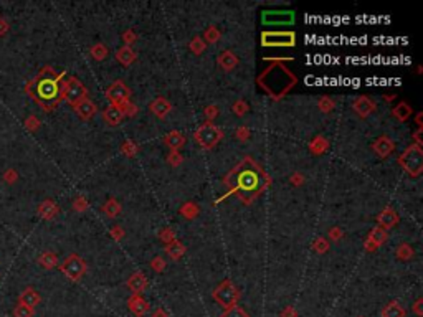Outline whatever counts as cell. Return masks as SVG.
Instances as JSON below:
<instances>
[{
	"mask_svg": "<svg viewBox=\"0 0 423 317\" xmlns=\"http://www.w3.org/2000/svg\"><path fill=\"white\" fill-rule=\"evenodd\" d=\"M269 178L251 157H245L225 177V185L241 202L250 203L268 187Z\"/></svg>",
	"mask_w": 423,
	"mask_h": 317,
	"instance_id": "6da1fadb",
	"label": "cell"
},
{
	"mask_svg": "<svg viewBox=\"0 0 423 317\" xmlns=\"http://www.w3.org/2000/svg\"><path fill=\"white\" fill-rule=\"evenodd\" d=\"M63 78L65 73H58L46 65L25 84L26 96L32 98L43 111L50 112L63 101Z\"/></svg>",
	"mask_w": 423,
	"mask_h": 317,
	"instance_id": "7a4b0ae2",
	"label": "cell"
},
{
	"mask_svg": "<svg viewBox=\"0 0 423 317\" xmlns=\"http://www.w3.org/2000/svg\"><path fill=\"white\" fill-rule=\"evenodd\" d=\"M297 83V78L281 61H275L258 76V84L273 99L283 98Z\"/></svg>",
	"mask_w": 423,
	"mask_h": 317,
	"instance_id": "3957f363",
	"label": "cell"
},
{
	"mask_svg": "<svg viewBox=\"0 0 423 317\" xmlns=\"http://www.w3.org/2000/svg\"><path fill=\"white\" fill-rule=\"evenodd\" d=\"M400 167L407 172L408 175L418 177L423 172V150L418 144H413L407 147L399 157Z\"/></svg>",
	"mask_w": 423,
	"mask_h": 317,
	"instance_id": "277c9868",
	"label": "cell"
},
{
	"mask_svg": "<svg viewBox=\"0 0 423 317\" xmlns=\"http://www.w3.org/2000/svg\"><path fill=\"white\" fill-rule=\"evenodd\" d=\"M212 296H214V299L218 306H222L223 309H230V307L236 306L241 294L233 282L230 279H225L214 289V294Z\"/></svg>",
	"mask_w": 423,
	"mask_h": 317,
	"instance_id": "5b68a950",
	"label": "cell"
},
{
	"mask_svg": "<svg viewBox=\"0 0 423 317\" xmlns=\"http://www.w3.org/2000/svg\"><path fill=\"white\" fill-rule=\"evenodd\" d=\"M58 266H59V271H62L70 281H79L84 276L86 269H88L86 261L78 255H70L62 264H58Z\"/></svg>",
	"mask_w": 423,
	"mask_h": 317,
	"instance_id": "8992f818",
	"label": "cell"
},
{
	"mask_svg": "<svg viewBox=\"0 0 423 317\" xmlns=\"http://www.w3.org/2000/svg\"><path fill=\"white\" fill-rule=\"evenodd\" d=\"M194 137H195V141L200 144L203 149H212V147H215L218 142H220V139L223 137V134H222V131L218 129L215 124L205 122V124H202L200 128L197 129Z\"/></svg>",
	"mask_w": 423,
	"mask_h": 317,
	"instance_id": "52a82bcc",
	"label": "cell"
},
{
	"mask_svg": "<svg viewBox=\"0 0 423 317\" xmlns=\"http://www.w3.org/2000/svg\"><path fill=\"white\" fill-rule=\"evenodd\" d=\"M88 91H86L84 84L79 81L76 76H71L68 79H65L63 84V99H66L71 106L78 104L81 99L88 98Z\"/></svg>",
	"mask_w": 423,
	"mask_h": 317,
	"instance_id": "ba28073f",
	"label": "cell"
},
{
	"mask_svg": "<svg viewBox=\"0 0 423 317\" xmlns=\"http://www.w3.org/2000/svg\"><path fill=\"white\" fill-rule=\"evenodd\" d=\"M261 45L263 46H294L296 35L294 31H263L261 33Z\"/></svg>",
	"mask_w": 423,
	"mask_h": 317,
	"instance_id": "9c48e42d",
	"label": "cell"
},
{
	"mask_svg": "<svg viewBox=\"0 0 423 317\" xmlns=\"http://www.w3.org/2000/svg\"><path fill=\"white\" fill-rule=\"evenodd\" d=\"M129 96H131V91L123 81H114L108 88V91H106V98L109 99L112 106H121L124 103H128Z\"/></svg>",
	"mask_w": 423,
	"mask_h": 317,
	"instance_id": "30bf717a",
	"label": "cell"
},
{
	"mask_svg": "<svg viewBox=\"0 0 423 317\" xmlns=\"http://www.w3.org/2000/svg\"><path fill=\"white\" fill-rule=\"evenodd\" d=\"M263 23L264 25H291L294 22V13L293 12H288V10H268V12H263Z\"/></svg>",
	"mask_w": 423,
	"mask_h": 317,
	"instance_id": "8fae6325",
	"label": "cell"
},
{
	"mask_svg": "<svg viewBox=\"0 0 423 317\" xmlns=\"http://www.w3.org/2000/svg\"><path fill=\"white\" fill-rule=\"evenodd\" d=\"M372 149H374V152L380 158H385V157H388L394 152L395 144H394V141L388 136H380V137H377L375 141L372 142Z\"/></svg>",
	"mask_w": 423,
	"mask_h": 317,
	"instance_id": "7c38bea8",
	"label": "cell"
},
{
	"mask_svg": "<svg viewBox=\"0 0 423 317\" xmlns=\"http://www.w3.org/2000/svg\"><path fill=\"white\" fill-rule=\"evenodd\" d=\"M128 307H129L131 312L134 315H137V317H142L150 310L149 302L145 301L141 294H132L129 297V301H128Z\"/></svg>",
	"mask_w": 423,
	"mask_h": 317,
	"instance_id": "4fadbf2b",
	"label": "cell"
},
{
	"mask_svg": "<svg viewBox=\"0 0 423 317\" xmlns=\"http://www.w3.org/2000/svg\"><path fill=\"white\" fill-rule=\"evenodd\" d=\"M73 109H75V112H76V114H78L79 117L83 119V121H89V119H91L93 116H95L96 111H98L96 104L93 103L89 98L81 99V101H79L78 104L73 106Z\"/></svg>",
	"mask_w": 423,
	"mask_h": 317,
	"instance_id": "5bb4252c",
	"label": "cell"
},
{
	"mask_svg": "<svg viewBox=\"0 0 423 317\" xmlns=\"http://www.w3.org/2000/svg\"><path fill=\"white\" fill-rule=\"evenodd\" d=\"M387 240V231L380 228V227H375L372 231H370V235L366 241V249L367 251H375L377 248H380L383 243Z\"/></svg>",
	"mask_w": 423,
	"mask_h": 317,
	"instance_id": "9a60e30c",
	"label": "cell"
},
{
	"mask_svg": "<svg viewBox=\"0 0 423 317\" xmlns=\"http://www.w3.org/2000/svg\"><path fill=\"white\" fill-rule=\"evenodd\" d=\"M377 221H379L380 228H383V230L387 231L390 228H394L395 225L399 223V215H397V211L394 208L387 207V208H383L380 211V215H379V218H377Z\"/></svg>",
	"mask_w": 423,
	"mask_h": 317,
	"instance_id": "2e32d148",
	"label": "cell"
},
{
	"mask_svg": "<svg viewBox=\"0 0 423 317\" xmlns=\"http://www.w3.org/2000/svg\"><path fill=\"white\" fill-rule=\"evenodd\" d=\"M354 111L360 117H367L370 112L375 111V103L372 101V99H369L367 96H360L354 101Z\"/></svg>",
	"mask_w": 423,
	"mask_h": 317,
	"instance_id": "e0dca14e",
	"label": "cell"
},
{
	"mask_svg": "<svg viewBox=\"0 0 423 317\" xmlns=\"http://www.w3.org/2000/svg\"><path fill=\"white\" fill-rule=\"evenodd\" d=\"M40 301H42V297H40V294L33 288H25L18 296V302L23 304V306H28L32 309H35L40 304Z\"/></svg>",
	"mask_w": 423,
	"mask_h": 317,
	"instance_id": "ac0fdd59",
	"label": "cell"
},
{
	"mask_svg": "<svg viewBox=\"0 0 423 317\" xmlns=\"http://www.w3.org/2000/svg\"><path fill=\"white\" fill-rule=\"evenodd\" d=\"M37 211L43 220H53V218L58 215L59 208H58V205L55 202L50 200V198H46V200H43L42 203L38 205Z\"/></svg>",
	"mask_w": 423,
	"mask_h": 317,
	"instance_id": "d6986e66",
	"label": "cell"
},
{
	"mask_svg": "<svg viewBox=\"0 0 423 317\" xmlns=\"http://www.w3.org/2000/svg\"><path fill=\"white\" fill-rule=\"evenodd\" d=\"M103 119H104V122L106 124H109V125H117L119 122L124 119V114H123V111L119 106H108L104 111H103Z\"/></svg>",
	"mask_w": 423,
	"mask_h": 317,
	"instance_id": "ffe728a7",
	"label": "cell"
},
{
	"mask_svg": "<svg viewBox=\"0 0 423 317\" xmlns=\"http://www.w3.org/2000/svg\"><path fill=\"white\" fill-rule=\"evenodd\" d=\"M128 288L132 294H141L147 288V279L142 273H134L128 279Z\"/></svg>",
	"mask_w": 423,
	"mask_h": 317,
	"instance_id": "44dd1931",
	"label": "cell"
},
{
	"mask_svg": "<svg viewBox=\"0 0 423 317\" xmlns=\"http://www.w3.org/2000/svg\"><path fill=\"white\" fill-rule=\"evenodd\" d=\"M150 111L154 112L157 117H165L172 111V104L165 98H156L150 103Z\"/></svg>",
	"mask_w": 423,
	"mask_h": 317,
	"instance_id": "7402d4cb",
	"label": "cell"
},
{
	"mask_svg": "<svg viewBox=\"0 0 423 317\" xmlns=\"http://www.w3.org/2000/svg\"><path fill=\"white\" fill-rule=\"evenodd\" d=\"M164 142H165V145H169L170 150L177 152L178 149H182L185 145V136L178 131H172L164 137Z\"/></svg>",
	"mask_w": 423,
	"mask_h": 317,
	"instance_id": "603a6c76",
	"label": "cell"
},
{
	"mask_svg": "<svg viewBox=\"0 0 423 317\" xmlns=\"http://www.w3.org/2000/svg\"><path fill=\"white\" fill-rule=\"evenodd\" d=\"M218 65H220L225 71H231L238 66V58L233 51H222L220 55H218Z\"/></svg>",
	"mask_w": 423,
	"mask_h": 317,
	"instance_id": "cb8c5ba5",
	"label": "cell"
},
{
	"mask_svg": "<svg viewBox=\"0 0 423 317\" xmlns=\"http://www.w3.org/2000/svg\"><path fill=\"white\" fill-rule=\"evenodd\" d=\"M116 59L123 66H129V65H132L136 61V53H134V50L131 48V46L126 45V46H123V48H119L116 51Z\"/></svg>",
	"mask_w": 423,
	"mask_h": 317,
	"instance_id": "d4e9b609",
	"label": "cell"
},
{
	"mask_svg": "<svg viewBox=\"0 0 423 317\" xmlns=\"http://www.w3.org/2000/svg\"><path fill=\"white\" fill-rule=\"evenodd\" d=\"M37 263L42 266L43 269H53L58 266V256L53 253V251H45L38 256Z\"/></svg>",
	"mask_w": 423,
	"mask_h": 317,
	"instance_id": "484cf974",
	"label": "cell"
},
{
	"mask_svg": "<svg viewBox=\"0 0 423 317\" xmlns=\"http://www.w3.org/2000/svg\"><path fill=\"white\" fill-rule=\"evenodd\" d=\"M382 317H405V309H403L397 301H392L383 307Z\"/></svg>",
	"mask_w": 423,
	"mask_h": 317,
	"instance_id": "4316f807",
	"label": "cell"
},
{
	"mask_svg": "<svg viewBox=\"0 0 423 317\" xmlns=\"http://www.w3.org/2000/svg\"><path fill=\"white\" fill-rule=\"evenodd\" d=\"M392 114L395 116V119H399V121L405 122L407 119H410V116H412V108H410L407 103H399L394 108Z\"/></svg>",
	"mask_w": 423,
	"mask_h": 317,
	"instance_id": "83f0119b",
	"label": "cell"
},
{
	"mask_svg": "<svg viewBox=\"0 0 423 317\" xmlns=\"http://www.w3.org/2000/svg\"><path fill=\"white\" fill-rule=\"evenodd\" d=\"M165 251H167V255L172 258V260H180V258L184 256V253H185V246L182 243H178L177 240H174V241H170L167 244Z\"/></svg>",
	"mask_w": 423,
	"mask_h": 317,
	"instance_id": "f1b7e54d",
	"label": "cell"
},
{
	"mask_svg": "<svg viewBox=\"0 0 423 317\" xmlns=\"http://www.w3.org/2000/svg\"><path fill=\"white\" fill-rule=\"evenodd\" d=\"M103 211L109 218H114V216H117L119 213H121V205H119L114 198H109V200L103 205Z\"/></svg>",
	"mask_w": 423,
	"mask_h": 317,
	"instance_id": "f546056e",
	"label": "cell"
},
{
	"mask_svg": "<svg viewBox=\"0 0 423 317\" xmlns=\"http://www.w3.org/2000/svg\"><path fill=\"white\" fill-rule=\"evenodd\" d=\"M395 255H397L399 260L407 261V260H410V258L413 256V248L410 246V244H407V243H402L400 246L395 249Z\"/></svg>",
	"mask_w": 423,
	"mask_h": 317,
	"instance_id": "4dcf8cb0",
	"label": "cell"
},
{
	"mask_svg": "<svg viewBox=\"0 0 423 317\" xmlns=\"http://www.w3.org/2000/svg\"><path fill=\"white\" fill-rule=\"evenodd\" d=\"M33 315H35V309L23 306L20 302L13 307V317H33Z\"/></svg>",
	"mask_w": 423,
	"mask_h": 317,
	"instance_id": "1f68e13d",
	"label": "cell"
},
{
	"mask_svg": "<svg viewBox=\"0 0 423 317\" xmlns=\"http://www.w3.org/2000/svg\"><path fill=\"white\" fill-rule=\"evenodd\" d=\"M91 56L95 59H98V61H101V59H104L106 56H108V48H106L103 43H98L91 48Z\"/></svg>",
	"mask_w": 423,
	"mask_h": 317,
	"instance_id": "d6a6232c",
	"label": "cell"
},
{
	"mask_svg": "<svg viewBox=\"0 0 423 317\" xmlns=\"http://www.w3.org/2000/svg\"><path fill=\"white\" fill-rule=\"evenodd\" d=\"M23 125H25V129L28 131V132H37L40 129V125H42V122H40V119L37 116L32 114V116H28V117L25 119Z\"/></svg>",
	"mask_w": 423,
	"mask_h": 317,
	"instance_id": "836d02e7",
	"label": "cell"
},
{
	"mask_svg": "<svg viewBox=\"0 0 423 317\" xmlns=\"http://www.w3.org/2000/svg\"><path fill=\"white\" fill-rule=\"evenodd\" d=\"M220 317H250V315L245 312V309H241L240 306H233L230 309H225V312Z\"/></svg>",
	"mask_w": 423,
	"mask_h": 317,
	"instance_id": "e575fe53",
	"label": "cell"
},
{
	"mask_svg": "<svg viewBox=\"0 0 423 317\" xmlns=\"http://www.w3.org/2000/svg\"><path fill=\"white\" fill-rule=\"evenodd\" d=\"M326 147H327V141H324L322 137H317L311 142V150H313L314 154H321V152L326 150Z\"/></svg>",
	"mask_w": 423,
	"mask_h": 317,
	"instance_id": "d590c367",
	"label": "cell"
},
{
	"mask_svg": "<svg viewBox=\"0 0 423 317\" xmlns=\"http://www.w3.org/2000/svg\"><path fill=\"white\" fill-rule=\"evenodd\" d=\"M2 178H4V182H7L9 185H13V183H15V182L18 180V172H17L15 169H7V170L4 172Z\"/></svg>",
	"mask_w": 423,
	"mask_h": 317,
	"instance_id": "8d00e7d4",
	"label": "cell"
},
{
	"mask_svg": "<svg viewBox=\"0 0 423 317\" xmlns=\"http://www.w3.org/2000/svg\"><path fill=\"white\" fill-rule=\"evenodd\" d=\"M190 50L195 53V55H200V53L205 50V43H203V40L202 38H194L190 42Z\"/></svg>",
	"mask_w": 423,
	"mask_h": 317,
	"instance_id": "74e56055",
	"label": "cell"
},
{
	"mask_svg": "<svg viewBox=\"0 0 423 317\" xmlns=\"http://www.w3.org/2000/svg\"><path fill=\"white\" fill-rule=\"evenodd\" d=\"M180 211H182V215H184V216H187V218H194V216L198 213V208L195 207L194 203H187V205H185V207H182V210H180Z\"/></svg>",
	"mask_w": 423,
	"mask_h": 317,
	"instance_id": "f35d334b",
	"label": "cell"
},
{
	"mask_svg": "<svg viewBox=\"0 0 423 317\" xmlns=\"http://www.w3.org/2000/svg\"><path fill=\"white\" fill-rule=\"evenodd\" d=\"M327 246H329V244H327V241H326V240H324V238H317V240L314 241V244H313V248H314L316 253H321V255H322V253H326V251H327Z\"/></svg>",
	"mask_w": 423,
	"mask_h": 317,
	"instance_id": "ab89813d",
	"label": "cell"
},
{
	"mask_svg": "<svg viewBox=\"0 0 423 317\" xmlns=\"http://www.w3.org/2000/svg\"><path fill=\"white\" fill-rule=\"evenodd\" d=\"M205 38H207L210 43H215V42H218V38H220V33H218L215 26H210V28L205 31Z\"/></svg>",
	"mask_w": 423,
	"mask_h": 317,
	"instance_id": "60d3db41",
	"label": "cell"
},
{
	"mask_svg": "<svg viewBox=\"0 0 423 317\" xmlns=\"http://www.w3.org/2000/svg\"><path fill=\"white\" fill-rule=\"evenodd\" d=\"M73 208H75L76 211H84L86 208H88V202H86V198L84 197L75 198V202H73Z\"/></svg>",
	"mask_w": 423,
	"mask_h": 317,
	"instance_id": "b9f144b4",
	"label": "cell"
},
{
	"mask_svg": "<svg viewBox=\"0 0 423 317\" xmlns=\"http://www.w3.org/2000/svg\"><path fill=\"white\" fill-rule=\"evenodd\" d=\"M319 108L324 111V112H327L334 108V103H333V99H329V98H322L321 101H319Z\"/></svg>",
	"mask_w": 423,
	"mask_h": 317,
	"instance_id": "7bdbcfd3",
	"label": "cell"
},
{
	"mask_svg": "<svg viewBox=\"0 0 423 317\" xmlns=\"http://www.w3.org/2000/svg\"><path fill=\"white\" fill-rule=\"evenodd\" d=\"M233 111L236 112V114H245V112L248 111V106H247V103L245 101H236L235 103V106H233Z\"/></svg>",
	"mask_w": 423,
	"mask_h": 317,
	"instance_id": "ee69618b",
	"label": "cell"
},
{
	"mask_svg": "<svg viewBox=\"0 0 423 317\" xmlns=\"http://www.w3.org/2000/svg\"><path fill=\"white\" fill-rule=\"evenodd\" d=\"M150 266H152V269H154V271H164L165 263H164L162 258H154V260L150 261Z\"/></svg>",
	"mask_w": 423,
	"mask_h": 317,
	"instance_id": "f6af8a7d",
	"label": "cell"
},
{
	"mask_svg": "<svg viewBox=\"0 0 423 317\" xmlns=\"http://www.w3.org/2000/svg\"><path fill=\"white\" fill-rule=\"evenodd\" d=\"M10 30V23H9V20L4 18V17H0V37H4L7 35Z\"/></svg>",
	"mask_w": 423,
	"mask_h": 317,
	"instance_id": "bcb514c9",
	"label": "cell"
},
{
	"mask_svg": "<svg viewBox=\"0 0 423 317\" xmlns=\"http://www.w3.org/2000/svg\"><path fill=\"white\" fill-rule=\"evenodd\" d=\"M180 162H182V155L178 154V152L172 150L170 155H169V164H170V165H178Z\"/></svg>",
	"mask_w": 423,
	"mask_h": 317,
	"instance_id": "7dc6e473",
	"label": "cell"
},
{
	"mask_svg": "<svg viewBox=\"0 0 423 317\" xmlns=\"http://www.w3.org/2000/svg\"><path fill=\"white\" fill-rule=\"evenodd\" d=\"M161 238H162V241H165V243H170V241H174V231L172 230H164V231H161Z\"/></svg>",
	"mask_w": 423,
	"mask_h": 317,
	"instance_id": "c3c4849f",
	"label": "cell"
},
{
	"mask_svg": "<svg viewBox=\"0 0 423 317\" xmlns=\"http://www.w3.org/2000/svg\"><path fill=\"white\" fill-rule=\"evenodd\" d=\"M421 302H423V299L420 297V299H416V302L413 304V312L418 315V317H421L423 315V310H421Z\"/></svg>",
	"mask_w": 423,
	"mask_h": 317,
	"instance_id": "681fc988",
	"label": "cell"
},
{
	"mask_svg": "<svg viewBox=\"0 0 423 317\" xmlns=\"http://www.w3.org/2000/svg\"><path fill=\"white\" fill-rule=\"evenodd\" d=\"M281 317H297V314H296V310H294V307H291V306H288L286 309L283 310L281 312Z\"/></svg>",
	"mask_w": 423,
	"mask_h": 317,
	"instance_id": "f907efd6",
	"label": "cell"
},
{
	"mask_svg": "<svg viewBox=\"0 0 423 317\" xmlns=\"http://www.w3.org/2000/svg\"><path fill=\"white\" fill-rule=\"evenodd\" d=\"M134 38H136V35H134V33H132L131 30L124 33V42H126V43H131V42H134Z\"/></svg>",
	"mask_w": 423,
	"mask_h": 317,
	"instance_id": "816d5d0a",
	"label": "cell"
},
{
	"mask_svg": "<svg viewBox=\"0 0 423 317\" xmlns=\"http://www.w3.org/2000/svg\"><path fill=\"white\" fill-rule=\"evenodd\" d=\"M152 317H169V315H167V312H165V310H164L162 307H159V309L154 310V314H152Z\"/></svg>",
	"mask_w": 423,
	"mask_h": 317,
	"instance_id": "f5cc1de1",
	"label": "cell"
},
{
	"mask_svg": "<svg viewBox=\"0 0 423 317\" xmlns=\"http://www.w3.org/2000/svg\"><path fill=\"white\" fill-rule=\"evenodd\" d=\"M111 233H112V236L116 238V240H121V236H123V230L116 227V228H112Z\"/></svg>",
	"mask_w": 423,
	"mask_h": 317,
	"instance_id": "db71d44e",
	"label": "cell"
},
{
	"mask_svg": "<svg viewBox=\"0 0 423 317\" xmlns=\"http://www.w3.org/2000/svg\"><path fill=\"white\" fill-rule=\"evenodd\" d=\"M236 137H240V139H247V137H248V131L245 129V128L238 129V131H236Z\"/></svg>",
	"mask_w": 423,
	"mask_h": 317,
	"instance_id": "11a10c76",
	"label": "cell"
},
{
	"mask_svg": "<svg viewBox=\"0 0 423 317\" xmlns=\"http://www.w3.org/2000/svg\"><path fill=\"white\" fill-rule=\"evenodd\" d=\"M205 114L208 116V119H210V116L214 117V116L217 114V109H215V106H210V108H207V111H205Z\"/></svg>",
	"mask_w": 423,
	"mask_h": 317,
	"instance_id": "9f6ffc18",
	"label": "cell"
},
{
	"mask_svg": "<svg viewBox=\"0 0 423 317\" xmlns=\"http://www.w3.org/2000/svg\"><path fill=\"white\" fill-rule=\"evenodd\" d=\"M330 235L334 236L333 240H339V238H341V231L339 230H333V231H330Z\"/></svg>",
	"mask_w": 423,
	"mask_h": 317,
	"instance_id": "6f0895ef",
	"label": "cell"
}]
</instances>
